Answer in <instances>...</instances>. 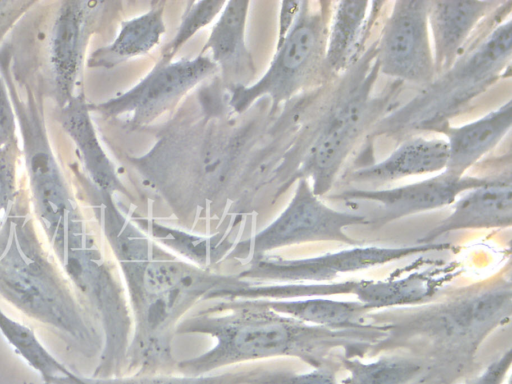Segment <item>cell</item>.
<instances>
[{
  "label": "cell",
  "instance_id": "obj_4",
  "mask_svg": "<svg viewBox=\"0 0 512 384\" xmlns=\"http://www.w3.org/2000/svg\"><path fill=\"white\" fill-rule=\"evenodd\" d=\"M19 196L0 220V298L85 358L99 359L101 332L80 302Z\"/></svg>",
  "mask_w": 512,
  "mask_h": 384
},
{
  "label": "cell",
  "instance_id": "obj_1",
  "mask_svg": "<svg viewBox=\"0 0 512 384\" xmlns=\"http://www.w3.org/2000/svg\"><path fill=\"white\" fill-rule=\"evenodd\" d=\"M195 95L196 108L179 109L153 148L128 161L186 230L204 221L236 234L266 192L281 197L311 103L298 96L272 116L264 97L236 114L218 76Z\"/></svg>",
  "mask_w": 512,
  "mask_h": 384
},
{
  "label": "cell",
  "instance_id": "obj_9",
  "mask_svg": "<svg viewBox=\"0 0 512 384\" xmlns=\"http://www.w3.org/2000/svg\"><path fill=\"white\" fill-rule=\"evenodd\" d=\"M361 213L328 206L317 196L307 179L295 183L293 195L283 211L267 226L246 239L236 242L225 262H244L270 254L271 251L310 242H340L360 245L347 228L369 225Z\"/></svg>",
  "mask_w": 512,
  "mask_h": 384
},
{
  "label": "cell",
  "instance_id": "obj_2",
  "mask_svg": "<svg viewBox=\"0 0 512 384\" xmlns=\"http://www.w3.org/2000/svg\"><path fill=\"white\" fill-rule=\"evenodd\" d=\"M86 196L122 277L132 315L124 375L173 374L176 327L191 307L221 300L248 281L203 269L141 230L114 196L84 182Z\"/></svg>",
  "mask_w": 512,
  "mask_h": 384
},
{
  "label": "cell",
  "instance_id": "obj_11",
  "mask_svg": "<svg viewBox=\"0 0 512 384\" xmlns=\"http://www.w3.org/2000/svg\"><path fill=\"white\" fill-rule=\"evenodd\" d=\"M217 72V65L206 55L170 62L158 60L128 91L105 102L89 104V108L109 119L126 117V125L132 130L145 128Z\"/></svg>",
  "mask_w": 512,
  "mask_h": 384
},
{
  "label": "cell",
  "instance_id": "obj_31",
  "mask_svg": "<svg viewBox=\"0 0 512 384\" xmlns=\"http://www.w3.org/2000/svg\"><path fill=\"white\" fill-rule=\"evenodd\" d=\"M17 120L7 85L0 72V147L17 141Z\"/></svg>",
  "mask_w": 512,
  "mask_h": 384
},
{
  "label": "cell",
  "instance_id": "obj_32",
  "mask_svg": "<svg viewBox=\"0 0 512 384\" xmlns=\"http://www.w3.org/2000/svg\"><path fill=\"white\" fill-rule=\"evenodd\" d=\"M512 363V350L509 348L494 359L481 374L467 384H502Z\"/></svg>",
  "mask_w": 512,
  "mask_h": 384
},
{
  "label": "cell",
  "instance_id": "obj_6",
  "mask_svg": "<svg viewBox=\"0 0 512 384\" xmlns=\"http://www.w3.org/2000/svg\"><path fill=\"white\" fill-rule=\"evenodd\" d=\"M512 1H502L467 50L445 72L403 104H397L373 126L368 139L394 141L435 132L465 111L505 75L512 58Z\"/></svg>",
  "mask_w": 512,
  "mask_h": 384
},
{
  "label": "cell",
  "instance_id": "obj_7",
  "mask_svg": "<svg viewBox=\"0 0 512 384\" xmlns=\"http://www.w3.org/2000/svg\"><path fill=\"white\" fill-rule=\"evenodd\" d=\"M511 308V281H494L397 321L380 323L385 326L386 336L374 348L424 342L446 350L472 351L492 331L510 321Z\"/></svg>",
  "mask_w": 512,
  "mask_h": 384
},
{
  "label": "cell",
  "instance_id": "obj_24",
  "mask_svg": "<svg viewBox=\"0 0 512 384\" xmlns=\"http://www.w3.org/2000/svg\"><path fill=\"white\" fill-rule=\"evenodd\" d=\"M272 310L303 322L332 329H357L369 325L373 309L358 300L335 297L261 299Z\"/></svg>",
  "mask_w": 512,
  "mask_h": 384
},
{
  "label": "cell",
  "instance_id": "obj_23",
  "mask_svg": "<svg viewBox=\"0 0 512 384\" xmlns=\"http://www.w3.org/2000/svg\"><path fill=\"white\" fill-rule=\"evenodd\" d=\"M165 4V1H152L148 11L122 21L116 38L110 44L95 50L88 60V66L112 68L150 52L160 43L166 32Z\"/></svg>",
  "mask_w": 512,
  "mask_h": 384
},
{
  "label": "cell",
  "instance_id": "obj_27",
  "mask_svg": "<svg viewBox=\"0 0 512 384\" xmlns=\"http://www.w3.org/2000/svg\"><path fill=\"white\" fill-rule=\"evenodd\" d=\"M267 367L268 365L259 364L199 376L155 374L97 378L78 375L75 378L59 379L55 384H252Z\"/></svg>",
  "mask_w": 512,
  "mask_h": 384
},
{
  "label": "cell",
  "instance_id": "obj_22",
  "mask_svg": "<svg viewBox=\"0 0 512 384\" xmlns=\"http://www.w3.org/2000/svg\"><path fill=\"white\" fill-rule=\"evenodd\" d=\"M131 220L153 240L168 247L203 269L219 271L218 267L236 244V239L227 232L217 231L202 235L189 230L164 225L140 215L131 214Z\"/></svg>",
  "mask_w": 512,
  "mask_h": 384
},
{
  "label": "cell",
  "instance_id": "obj_13",
  "mask_svg": "<svg viewBox=\"0 0 512 384\" xmlns=\"http://www.w3.org/2000/svg\"><path fill=\"white\" fill-rule=\"evenodd\" d=\"M489 178L488 175L456 176L444 170L396 187H352L325 197L344 203L366 202L375 205V213L369 217V224L381 227L407 216L451 206L462 193L486 183Z\"/></svg>",
  "mask_w": 512,
  "mask_h": 384
},
{
  "label": "cell",
  "instance_id": "obj_29",
  "mask_svg": "<svg viewBox=\"0 0 512 384\" xmlns=\"http://www.w3.org/2000/svg\"><path fill=\"white\" fill-rule=\"evenodd\" d=\"M18 140L0 147V220L15 203L17 192Z\"/></svg>",
  "mask_w": 512,
  "mask_h": 384
},
{
  "label": "cell",
  "instance_id": "obj_8",
  "mask_svg": "<svg viewBox=\"0 0 512 384\" xmlns=\"http://www.w3.org/2000/svg\"><path fill=\"white\" fill-rule=\"evenodd\" d=\"M331 2L301 1L296 19L264 75L249 86L228 91L232 111L242 114L261 98L270 100V115L296 96L333 82L325 68Z\"/></svg>",
  "mask_w": 512,
  "mask_h": 384
},
{
  "label": "cell",
  "instance_id": "obj_3",
  "mask_svg": "<svg viewBox=\"0 0 512 384\" xmlns=\"http://www.w3.org/2000/svg\"><path fill=\"white\" fill-rule=\"evenodd\" d=\"M186 315L175 334L213 337L208 351L178 361L176 372L199 376L247 361L297 358L308 365L326 364L329 354L343 349L357 356L373 349L386 335L384 326L370 323L357 329L312 325L269 308L261 299L215 300Z\"/></svg>",
  "mask_w": 512,
  "mask_h": 384
},
{
  "label": "cell",
  "instance_id": "obj_17",
  "mask_svg": "<svg viewBox=\"0 0 512 384\" xmlns=\"http://www.w3.org/2000/svg\"><path fill=\"white\" fill-rule=\"evenodd\" d=\"M250 1H226L199 55L209 50L217 65L223 87L231 90L249 86L256 74L253 57L246 45L245 28Z\"/></svg>",
  "mask_w": 512,
  "mask_h": 384
},
{
  "label": "cell",
  "instance_id": "obj_14",
  "mask_svg": "<svg viewBox=\"0 0 512 384\" xmlns=\"http://www.w3.org/2000/svg\"><path fill=\"white\" fill-rule=\"evenodd\" d=\"M110 2L68 0L60 3L49 35L48 57L56 102L62 108L75 94L86 48Z\"/></svg>",
  "mask_w": 512,
  "mask_h": 384
},
{
  "label": "cell",
  "instance_id": "obj_16",
  "mask_svg": "<svg viewBox=\"0 0 512 384\" xmlns=\"http://www.w3.org/2000/svg\"><path fill=\"white\" fill-rule=\"evenodd\" d=\"M447 217L418 239L434 243L451 232L468 229H506L512 225L511 172L490 176L489 180L462 193L451 205Z\"/></svg>",
  "mask_w": 512,
  "mask_h": 384
},
{
  "label": "cell",
  "instance_id": "obj_33",
  "mask_svg": "<svg viewBox=\"0 0 512 384\" xmlns=\"http://www.w3.org/2000/svg\"><path fill=\"white\" fill-rule=\"evenodd\" d=\"M35 3L24 0H0V42L17 20Z\"/></svg>",
  "mask_w": 512,
  "mask_h": 384
},
{
  "label": "cell",
  "instance_id": "obj_28",
  "mask_svg": "<svg viewBox=\"0 0 512 384\" xmlns=\"http://www.w3.org/2000/svg\"><path fill=\"white\" fill-rule=\"evenodd\" d=\"M225 4L226 1L223 0L187 2L175 35L163 46L159 60L173 61L180 48L200 29L210 24L220 14Z\"/></svg>",
  "mask_w": 512,
  "mask_h": 384
},
{
  "label": "cell",
  "instance_id": "obj_12",
  "mask_svg": "<svg viewBox=\"0 0 512 384\" xmlns=\"http://www.w3.org/2000/svg\"><path fill=\"white\" fill-rule=\"evenodd\" d=\"M428 0H397L375 40L379 74L420 89L436 77Z\"/></svg>",
  "mask_w": 512,
  "mask_h": 384
},
{
  "label": "cell",
  "instance_id": "obj_10",
  "mask_svg": "<svg viewBox=\"0 0 512 384\" xmlns=\"http://www.w3.org/2000/svg\"><path fill=\"white\" fill-rule=\"evenodd\" d=\"M447 242L415 243L406 246H351L317 256L284 258L266 254L254 258L236 273L256 283H321L339 275L386 265L410 256L452 250Z\"/></svg>",
  "mask_w": 512,
  "mask_h": 384
},
{
  "label": "cell",
  "instance_id": "obj_30",
  "mask_svg": "<svg viewBox=\"0 0 512 384\" xmlns=\"http://www.w3.org/2000/svg\"><path fill=\"white\" fill-rule=\"evenodd\" d=\"M253 384H340L335 371L326 364L308 372H293L269 366Z\"/></svg>",
  "mask_w": 512,
  "mask_h": 384
},
{
  "label": "cell",
  "instance_id": "obj_19",
  "mask_svg": "<svg viewBox=\"0 0 512 384\" xmlns=\"http://www.w3.org/2000/svg\"><path fill=\"white\" fill-rule=\"evenodd\" d=\"M511 125L512 101L508 99L473 121L439 127L434 133L443 135L448 148L445 171L456 176L467 174L507 136Z\"/></svg>",
  "mask_w": 512,
  "mask_h": 384
},
{
  "label": "cell",
  "instance_id": "obj_15",
  "mask_svg": "<svg viewBox=\"0 0 512 384\" xmlns=\"http://www.w3.org/2000/svg\"><path fill=\"white\" fill-rule=\"evenodd\" d=\"M502 1H429L428 24L436 76L448 70Z\"/></svg>",
  "mask_w": 512,
  "mask_h": 384
},
{
  "label": "cell",
  "instance_id": "obj_20",
  "mask_svg": "<svg viewBox=\"0 0 512 384\" xmlns=\"http://www.w3.org/2000/svg\"><path fill=\"white\" fill-rule=\"evenodd\" d=\"M447 143L443 137H408L380 161L358 166L347 177L349 182L384 184L411 176L434 175L445 170Z\"/></svg>",
  "mask_w": 512,
  "mask_h": 384
},
{
  "label": "cell",
  "instance_id": "obj_21",
  "mask_svg": "<svg viewBox=\"0 0 512 384\" xmlns=\"http://www.w3.org/2000/svg\"><path fill=\"white\" fill-rule=\"evenodd\" d=\"M60 110V124L76 146L88 180L101 191L133 200L100 143L84 94L76 93Z\"/></svg>",
  "mask_w": 512,
  "mask_h": 384
},
{
  "label": "cell",
  "instance_id": "obj_18",
  "mask_svg": "<svg viewBox=\"0 0 512 384\" xmlns=\"http://www.w3.org/2000/svg\"><path fill=\"white\" fill-rule=\"evenodd\" d=\"M386 2H331L328 22L325 68L328 77L336 80L367 48L366 42Z\"/></svg>",
  "mask_w": 512,
  "mask_h": 384
},
{
  "label": "cell",
  "instance_id": "obj_34",
  "mask_svg": "<svg viewBox=\"0 0 512 384\" xmlns=\"http://www.w3.org/2000/svg\"><path fill=\"white\" fill-rule=\"evenodd\" d=\"M300 5L301 1L281 2L277 45H279L284 40L290 28L292 27L299 12Z\"/></svg>",
  "mask_w": 512,
  "mask_h": 384
},
{
  "label": "cell",
  "instance_id": "obj_5",
  "mask_svg": "<svg viewBox=\"0 0 512 384\" xmlns=\"http://www.w3.org/2000/svg\"><path fill=\"white\" fill-rule=\"evenodd\" d=\"M379 76L375 40L331 85L303 139L302 154L291 178L307 179L313 192L325 197L365 134L396 104L402 83L393 81L376 94Z\"/></svg>",
  "mask_w": 512,
  "mask_h": 384
},
{
  "label": "cell",
  "instance_id": "obj_26",
  "mask_svg": "<svg viewBox=\"0 0 512 384\" xmlns=\"http://www.w3.org/2000/svg\"><path fill=\"white\" fill-rule=\"evenodd\" d=\"M348 371L340 384H408L423 370L421 360L404 355H384L372 361L341 356Z\"/></svg>",
  "mask_w": 512,
  "mask_h": 384
},
{
  "label": "cell",
  "instance_id": "obj_25",
  "mask_svg": "<svg viewBox=\"0 0 512 384\" xmlns=\"http://www.w3.org/2000/svg\"><path fill=\"white\" fill-rule=\"evenodd\" d=\"M0 332L14 351L41 376L44 384H54L60 378L77 375L44 346L33 329L13 319L1 308Z\"/></svg>",
  "mask_w": 512,
  "mask_h": 384
}]
</instances>
